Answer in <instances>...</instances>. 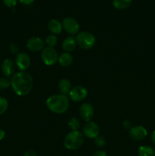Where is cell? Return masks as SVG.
Here are the masks:
<instances>
[{
  "label": "cell",
  "mask_w": 155,
  "mask_h": 156,
  "mask_svg": "<svg viewBox=\"0 0 155 156\" xmlns=\"http://www.w3.org/2000/svg\"><path fill=\"white\" fill-rule=\"evenodd\" d=\"M33 77L27 71H19L15 73L11 79V86L19 96L28 94L33 88Z\"/></svg>",
  "instance_id": "obj_1"
},
{
  "label": "cell",
  "mask_w": 155,
  "mask_h": 156,
  "mask_svg": "<svg viewBox=\"0 0 155 156\" xmlns=\"http://www.w3.org/2000/svg\"><path fill=\"white\" fill-rule=\"evenodd\" d=\"M46 106L50 111L55 114H63L69 107V100L64 94H53L47 98Z\"/></svg>",
  "instance_id": "obj_2"
},
{
  "label": "cell",
  "mask_w": 155,
  "mask_h": 156,
  "mask_svg": "<svg viewBox=\"0 0 155 156\" xmlns=\"http://www.w3.org/2000/svg\"><path fill=\"white\" fill-rule=\"evenodd\" d=\"M84 143V135L80 131H71L68 133L64 140V146L69 150H76Z\"/></svg>",
  "instance_id": "obj_3"
},
{
  "label": "cell",
  "mask_w": 155,
  "mask_h": 156,
  "mask_svg": "<svg viewBox=\"0 0 155 156\" xmlns=\"http://www.w3.org/2000/svg\"><path fill=\"white\" fill-rule=\"evenodd\" d=\"M78 46L84 50H90L96 44V38L94 34L88 31L78 33L75 37Z\"/></svg>",
  "instance_id": "obj_4"
},
{
  "label": "cell",
  "mask_w": 155,
  "mask_h": 156,
  "mask_svg": "<svg viewBox=\"0 0 155 156\" xmlns=\"http://www.w3.org/2000/svg\"><path fill=\"white\" fill-rule=\"evenodd\" d=\"M41 59L45 65L53 66L58 62L59 55L57 51L53 47H46L42 50L41 53Z\"/></svg>",
  "instance_id": "obj_5"
},
{
  "label": "cell",
  "mask_w": 155,
  "mask_h": 156,
  "mask_svg": "<svg viewBox=\"0 0 155 156\" xmlns=\"http://www.w3.org/2000/svg\"><path fill=\"white\" fill-rule=\"evenodd\" d=\"M62 24L64 30L71 36H74V35L78 34L80 26H79L78 22L74 18L67 17V18H64Z\"/></svg>",
  "instance_id": "obj_6"
},
{
  "label": "cell",
  "mask_w": 155,
  "mask_h": 156,
  "mask_svg": "<svg viewBox=\"0 0 155 156\" xmlns=\"http://www.w3.org/2000/svg\"><path fill=\"white\" fill-rule=\"evenodd\" d=\"M68 94L70 99H71L73 101L79 102L86 98L88 96V91L84 87L78 85L71 88Z\"/></svg>",
  "instance_id": "obj_7"
},
{
  "label": "cell",
  "mask_w": 155,
  "mask_h": 156,
  "mask_svg": "<svg viewBox=\"0 0 155 156\" xmlns=\"http://www.w3.org/2000/svg\"><path fill=\"white\" fill-rule=\"evenodd\" d=\"M15 62L20 71H26L30 66V58L26 53H18L15 56Z\"/></svg>",
  "instance_id": "obj_8"
},
{
  "label": "cell",
  "mask_w": 155,
  "mask_h": 156,
  "mask_svg": "<svg viewBox=\"0 0 155 156\" xmlns=\"http://www.w3.org/2000/svg\"><path fill=\"white\" fill-rule=\"evenodd\" d=\"M84 135L89 139L97 138L100 133V128L98 125L92 121L87 122L83 127Z\"/></svg>",
  "instance_id": "obj_9"
},
{
  "label": "cell",
  "mask_w": 155,
  "mask_h": 156,
  "mask_svg": "<svg viewBox=\"0 0 155 156\" xmlns=\"http://www.w3.org/2000/svg\"><path fill=\"white\" fill-rule=\"evenodd\" d=\"M79 114L82 120L85 122L91 121L94 115V110L92 105L89 103H84L81 105Z\"/></svg>",
  "instance_id": "obj_10"
},
{
  "label": "cell",
  "mask_w": 155,
  "mask_h": 156,
  "mask_svg": "<svg viewBox=\"0 0 155 156\" xmlns=\"http://www.w3.org/2000/svg\"><path fill=\"white\" fill-rule=\"evenodd\" d=\"M147 135V131L142 126H134L129 129V136L131 139L135 141H141L144 140Z\"/></svg>",
  "instance_id": "obj_11"
},
{
  "label": "cell",
  "mask_w": 155,
  "mask_h": 156,
  "mask_svg": "<svg viewBox=\"0 0 155 156\" xmlns=\"http://www.w3.org/2000/svg\"><path fill=\"white\" fill-rule=\"evenodd\" d=\"M45 43L38 37H33L27 41V48L33 52H38L44 49Z\"/></svg>",
  "instance_id": "obj_12"
},
{
  "label": "cell",
  "mask_w": 155,
  "mask_h": 156,
  "mask_svg": "<svg viewBox=\"0 0 155 156\" xmlns=\"http://www.w3.org/2000/svg\"><path fill=\"white\" fill-rule=\"evenodd\" d=\"M15 62L11 59H5L2 63V72L5 77L10 78L13 76L15 71Z\"/></svg>",
  "instance_id": "obj_13"
},
{
  "label": "cell",
  "mask_w": 155,
  "mask_h": 156,
  "mask_svg": "<svg viewBox=\"0 0 155 156\" xmlns=\"http://www.w3.org/2000/svg\"><path fill=\"white\" fill-rule=\"evenodd\" d=\"M76 46H77V43H76L75 37L72 36L67 37L65 39H64L62 44V49L66 53H70V52L73 51L75 49Z\"/></svg>",
  "instance_id": "obj_14"
},
{
  "label": "cell",
  "mask_w": 155,
  "mask_h": 156,
  "mask_svg": "<svg viewBox=\"0 0 155 156\" xmlns=\"http://www.w3.org/2000/svg\"><path fill=\"white\" fill-rule=\"evenodd\" d=\"M48 29L53 34H59L62 31V24L56 19H52L48 23Z\"/></svg>",
  "instance_id": "obj_15"
},
{
  "label": "cell",
  "mask_w": 155,
  "mask_h": 156,
  "mask_svg": "<svg viewBox=\"0 0 155 156\" xmlns=\"http://www.w3.org/2000/svg\"><path fill=\"white\" fill-rule=\"evenodd\" d=\"M59 89L60 91L61 94L66 95L67 94H69L71 88V83L68 79H62L59 82Z\"/></svg>",
  "instance_id": "obj_16"
},
{
  "label": "cell",
  "mask_w": 155,
  "mask_h": 156,
  "mask_svg": "<svg viewBox=\"0 0 155 156\" xmlns=\"http://www.w3.org/2000/svg\"><path fill=\"white\" fill-rule=\"evenodd\" d=\"M58 62L63 67H68L73 62V57L71 54L69 53H62L59 56V59H58Z\"/></svg>",
  "instance_id": "obj_17"
},
{
  "label": "cell",
  "mask_w": 155,
  "mask_h": 156,
  "mask_svg": "<svg viewBox=\"0 0 155 156\" xmlns=\"http://www.w3.org/2000/svg\"><path fill=\"white\" fill-rule=\"evenodd\" d=\"M112 4L117 10H124L132 4V0H113Z\"/></svg>",
  "instance_id": "obj_18"
},
{
  "label": "cell",
  "mask_w": 155,
  "mask_h": 156,
  "mask_svg": "<svg viewBox=\"0 0 155 156\" xmlns=\"http://www.w3.org/2000/svg\"><path fill=\"white\" fill-rule=\"evenodd\" d=\"M138 156H155V151L150 146H140L138 149Z\"/></svg>",
  "instance_id": "obj_19"
},
{
  "label": "cell",
  "mask_w": 155,
  "mask_h": 156,
  "mask_svg": "<svg viewBox=\"0 0 155 156\" xmlns=\"http://www.w3.org/2000/svg\"><path fill=\"white\" fill-rule=\"evenodd\" d=\"M58 42V39L56 37V36H55L54 34H50L46 37V38L45 43L47 45L48 47H54L57 44Z\"/></svg>",
  "instance_id": "obj_20"
},
{
  "label": "cell",
  "mask_w": 155,
  "mask_h": 156,
  "mask_svg": "<svg viewBox=\"0 0 155 156\" xmlns=\"http://www.w3.org/2000/svg\"><path fill=\"white\" fill-rule=\"evenodd\" d=\"M68 126L71 128V130L77 131L78 130L79 127H80L81 123H80V121H79L76 117H72V118L70 119L69 121L68 122Z\"/></svg>",
  "instance_id": "obj_21"
},
{
  "label": "cell",
  "mask_w": 155,
  "mask_h": 156,
  "mask_svg": "<svg viewBox=\"0 0 155 156\" xmlns=\"http://www.w3.org/2000/svg\"><path fill=\"white\" fill-rule=\"evenodd\" d=\"M9 108V102L7 99L0 96V115L5 114Z\"/></svg>",
  "instance_id": "obj_22"
},
{
  "label": "cell",
  "mask_w": 155,
  "mask_h": 156,
  "mask_svg": "<svg viewBox=\"0 0 155 156\" xmlns=\"http://www.w3.org/2000/svg\"><path fill=\"white\" fill-rule=\"evenodd\" d=\"M10 86L11 79H9V78L5 77V76L0 78V89H7V88H9Z\"/></svg>",
  "instance_id": "obj_23"
},
{
  "label": "cell",
  "mask_w": 155,
  "mask_h": 156,
  "mask_svg": "<svg viewBox=\"0 0 155 156\" xmlns=\"http://www.w3.org/2000/svg\"><path fill=\"white\" fill-rule=\"evenodd\" d=\"M94 143L98 147H103L106 145V140L103 136H98L97 138L94 139Z\"/></svg>",
  "instance_id": "obj_24"
},
{
  "label": "cell",
  "mask_w": 155,
  "mask_h": 156,
  "mask_svg": "<svg viewBox=\"0 0 155 156\" xmlns=\"http://www.w3.org/2000/svg\"><path fill=\"white\" fill-rule=\"evenodd\" d=\"M19 46L18 45L15 43H13V44H11L10 46H9V50H10L11 53H14V54H18L19 53Z\"/></svg>",
  "instance_id": "obj_25"
},
{
  "label": "cell",
  "mask_w": 155,
  "mask_h": 156,
  "mask_svg": "<svg viewBox=\"0 0 155 156\" xmlns=\"http://www.w3.org/2000/svg\"><path fill=\"white\" fill-rule=\"evenodd\" d=\"M5 5L9 8H14L17 5V0H2Z\"/></svg>",
  "instance_id": "obj_26"
},
{
  "label": "cell",
  "mask_w": 155,
  "mask_h": 156,
  "mask_svg": "<svg viewBox=\"0 0 155 156\" xmlns=\"http://www.w3.org/2000/svg\"><path fill=\"white\" fill-rule=\"evenodd\" d=\"M122 126H123V127L125 128V129H130L131 127H132V123H131V122L129 121V120H125L124 122H123Z\"/></svg>",
  "instance_id": "obj_27"
},
{
  "label": "cell",
  "mask_w": 155,
  "mask_h": 156,
  "mask_svg": "<svg viewBox=\"0 0 155 156\" xmlns=\"http://www.w3.org/2000/svg\"><path fill=\"white\" fill-rule=\"evenodd\" d=\"M24 156H36V153L34 150L30 149V150L27 151V152L24 153Z\"/></svg>",
  "instance_id": "obj_28"
},
{
  "label": "cell",
  "mask_w": 155,
  "mask_h": 156,
  "mask_svg": "<svg viewBox=\"0 0 155 156\" xmlns=\"http://www.w3.org/2000/svg\"><path fill=\"white\" fill-rule=\"evenodd\" d=\"M19 1L20 2L25 5H31L34 2V0H19Z\"/></svg>",
  "instance_id": "obj_29"
},
{
  "label": "cell",
  "mask_w": 155,
  "mask_h": 156,
  "mask_svg": "<svg viewBox=\"0 0 155 156\" xmlns=\"http://www.w3.org/2000/svg\"><path fill=\"white\" fill-rule=\"evenodd\" d=\"M93 156H107V155H106V153L104 152V151L100 150L96 152L93 155Z\"/></svg>",
  "instance_id": "obj_30"
},
{
  "label": "cell",
  "mask_w": 155,
  "mask_h": 156,
  "mask_svg": "<svg viewBox=\"0 0 155 156\" xmlns=\"http://www.w3.org/2000/svg\"><path fill=\"white\" fill-rule=\"evenodd\" d=\"M5 133L3 129H0V141H2L5 138Z\"/></svg>",
  "instance_id": "obj_31"
},
{
  "label": "cell",
  "mask_w": 155,
  "mask_h": 156,
  "mask_svg": "<svg viewBox=\"0 0 155 156\" xmlns=\"http://www.w3.org/2000/svg\"><path fill=\"white\" fill-rule=\"evenodd\" d=\"M151 141L155 145V130H153L151 133Z\"/></svg>",
  "instance_id": "obj_32"
}]
</instances>
